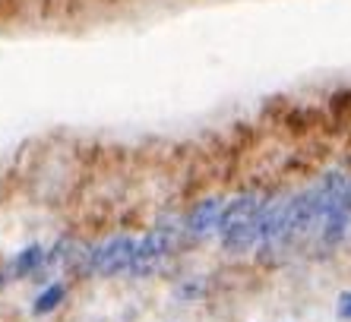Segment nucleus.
<instances>
[{"label": "nucleus", "instance_id": "nucleus-8", "mask_svg": "<svg viewBox=\"0 0 351 322\" xmlns=\"http://www.w3.org/2000/svg\"><path fill=\"white\" fill-rule=\"evenodd\" d=\"M282 322H294V319H282Z\"/></svg>", "mask_w": 351, "mask_h": 322}, {"label": "nucleus", "instance_id": "nucleus-6", "mask_svg": "<svg viewBox=\"0 0 351 322\" xmlns=\"http://www.w3.org/2000/svg\"><path fill=\"white\" fill-rule=\"evenodd\" d=\"M209 290H213V282L206 275H193V278H180L171 294L180 304H199V300L209 297Z\"/></svg>", "mask_w": 351, "mask_h": 322}, {"label": "nucleus", "instance_id": "nucleus-5", "mask_svg": "<svg viewBox=\"0 0 351 322\" xmlns=\"http://www.w3.org/2000/svg\"><path fill=\"white\" fill-rule=\"evenodd\" d=\"M66 294H70V288H66L64 278H54V282H48L45 288L35 294L32 300V316H51L54 310H60L66 300Z\"/></svg>", "mask_w": 351, "mask_h": 322}, {"label": "nucleus", "instance_id": "nucleus-2", "mask_svg": "<svg viewBox=\"0 0 351 322\" xmlns=\"http://www.w3.org/2000/svg\"><path fill=\"white\" fill-rule=\"evenodd\" d=\"M133 253H136V237L123 231L98 243H89L86 275L89 278H127L133 266Z\"/></svg>", "mask_w": 351, "mask_h": 322}, {"label": "nucleus", "instance_id": "nucleus-1", "mask_svg": "<svg viewBox=\"0 0 351 322\" xmlns=\"http://www.w3.org/2000/svg\"><path fill=\"white\" fill-rule=\"evenodd\" d=\"M276 193V184H247L234 193H228L221 221L215 231V247L231 262H254L256 247H260L263 218Z\"/></svg>", "mask_w": 351, "mask_h": 322}, {"label": "nucleus", "instance_id": "nucleus-7", "mask_svg": "<svg viewBox=\"0 0 351 322\" xmlns=\"http://www.w3.org/2000/svg\"><path fill=\"white\" fill-rule=\"evenodd\" d=\"M332 313L339 322H351V288H342L332 300Z\"/></svg>", "mask_w": 351, "mask_h": 322}, {"label": "nucleus", "instance_id": "nucleus-4", "mask_svg": "<svg viewBox=\"0 0 351 322\" xmlns=\"http://www.w3.org/2000/svg\"><path fill=\"white\" fill-rule=\"evenodd\" d=\"M41 272H48V247H41V243H25L7 266V275L19 278V282L23 278H38Z\"/></svg>", "mask_w": 351, "mask_h": 322}, {"label": "nucleus", "instance_id": "nucleus-3", "mask_svg": "<svg viewBox=\"0 0 351 322\" xmlns=\"http://www.w3.org/2000/svg\"><path fill=\"white\" fill-rule=\"evenodd\" d=\"M225 199H228V193H203L184 212V247L215 243V231H219Z\"/></svg>", "mask_w": 351, "mask_h": 322}]
</instances>
